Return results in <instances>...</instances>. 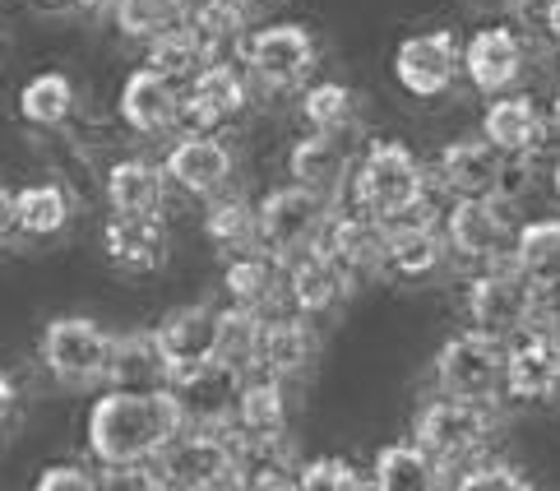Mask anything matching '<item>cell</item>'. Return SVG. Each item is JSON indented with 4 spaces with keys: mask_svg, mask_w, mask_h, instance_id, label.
<instances>
[{
    "mask_svg": "<svg viewBox=\"0 0 560 491\" xmlns=\"http://www.w3.org/2000/svg\"><path fill=\"white\" fill-rule=\"evenodd\" d=\"M458 70H464V51L450 28H431V33H412L398 43L394 51V80L412 97H440L450 93Z\"/></svg>",
    "mask_w": 560,
    "mask_h": 491,
    "instance_id": "10",
    "label": "cell"
},
{
    "mask_svg": "<svg viewBox=\"0 0 560 491\" xmlns=\"http://www.w3.org/2000/svg\"><path fill=\"white\" fill-rule=\"evenodd\" d=\"M232 149L213 130H186L167 149V182L182 186L186 195H218L232 182Z\"/></svg>",
    "mask_w": 560,
    "mask_h": 491,
    "instance_id": "15",
    "label": "cell"
},
{
    "mask_svg": "<svg viewBox=\"0 0 560 491\" xmlns=\"http://www.w3.org/2000/svg\"><path fill=\"white\" fill-rule=\"evenodd\" d=\"M70 223V195L56 182H37L14 195V232L43 242V237H61Z\"/></svg>",
    "mask_w": 560,
    "mask_h": 491,
    "instance_id": "34",
    "label": "cell"
},
{
    "mask_svg": "<svg viewBox=\"0 0 560 491\" xmlns=\"http://www.w3.org/2000/svg\"><path fill=\"white\" fill-rule=\"evenodd\" d=\"M103 250L116 269L126 273H153L167 260V227L163 213H144V219H130V213H116V219L103 227Z\"/></svg>",
    "mask_w": 560,
    "mask_h": 491,
    "instance_id": "23",
    "label": "cell"
},
{
    "mask_svg": "<svg viewBox=\"0 0 560 491\" xmlns=\"http://www.w3.org/2000/svg\"><path fill=\"white\" fill-rule=\"evenodd\" d=\"M205 47L195 43V33L186 24H172L163 33H153L149 37V70L158 74H167L172 84H190L199 70H205Z\"/></svg>",
    "mask_w": 560,
    "mask_h": 491,
    "instance_id": "37",
    "label": "cell"
},
{
    "mask_svg": "<svg viewBox=\"0 0 560 491\" xmlns=\"http://www.w3.org/2000/svg\"><path fill=\"white\" fill-rule=\"evenodd\" d=\"M97 491H163L153 464H107L97 474Z\"/></svg>",
    "mask_w": 560,
    "mask_h": 491,
    "instance_id": "44",
    "label": "cell"
},
{
    "mask_svg": "<svg viewBox=\"0 0 560 491\" xmlns=\"http://www.w3.org/2000/svg\"><path fill=\"white\" fill-rule=\"evenodd\" d=\"M352 200L380 223H398V219L422 213L427 172L417 163V153L398 140H375L362 153V163L352 167Z\"/></svg>",
    "mask_w": 560,
    "mask_h": 491,
    "instance_id": "2",
    "label": "cell"
},
{
    "mask_svg": "<svg viewBox=\"0 0 560 491\" xmlns=\"http://www.w3.org/2000/svg\"><path fill=\"white\" fill-rule=\"evenodd\" d=\"M500 172H505V153L487 140H454L440 149L435 159V182L445 186L454 200L468 195H495L500 190Z\"/></svg>",
    "mask_w": 560,
    "mask_h": 491,
    "instance_id": "22",
    "label": "cell"
},
{
    "mask_svg": "<svg viewBox=\"0 0 560 491\" xmlns=\"http://www.w3.org/2000/svg\"><path fill=\"white\" fill-rule=\"evenodd\" d=\"M205 232L218 250L228 255H242L255 246V204L246 195H223V200H213L209 213H205Z\"/></svg>",
    "mask_w": 560,
    "mask_h": 491,
    "instance_id": "39",
    "label": "cell"
},
{
    "mask_svg": "<svg viewBox=\"0 0 560 491\" xmlns=\"http://www.w3.org/2000/svg\"><path fill=\"white\" fill-rule=\"evenodd\" d=\"M223 292L232 306H246V311H259L273 302L278 292V269H273V255H255V250H242L232 255L228 269H223Z\"/></svg>",
    "mask_w": 560,
    "mask_h": 491,
    "instance_id": "36",
    "label": "cell"
},
{
    "mask_svg": "<svg viewBox=\"0 0 560 491\" xmlns=\"http://www.w3.org/2000/svg\"><path fill=\"white\" fill-rule=\"evenodd\" d=\"M158 352H163V366H167V381L182 376L190 366H205L213 358V343H218V311L213 306H182L153 329Z\"/></svg>",
    "mask_w": 560,
    "mask_h": 491,
    "instance_id": "21",
    "label": "cell"
},
{
    "mask_svg": "<svg viewBox=\"0 0 560 491\" xmlns=\"http://www.w3.org/2000/svg\"><path fill=\"white\" fill-rule=\"evenodd\" d=\"M435 385L454 399H482L491 404L505 389V343L491 334H454L435 352Z\"/></svg>",
    "mask_w": 560,
    "mask_h": 491,
    "instance_id": "7",
    "label": "cell"
},
{
    "mask_svg": "<svg viewBox=\"0 0 560 491\" xmlns=\"http://www.w3.org/2000/svg\"><path fill=\"white\" fill-rule=\"evenodd\" d=\"M505 395L518 404H551L560 395V334L542 320L505 343Z\"/></svg>",
    "mask_w": 560,
    "mask_h": 491,
    "instance_id": "9",
    "label": "cell"
},
{
    "mask_svg": "<svg viewBox=\"0 0 560 491\" xmlns=\"http://www.w3.org/2000/svg\"><path fill=\"white\" fill-rule=\"evenodd\" d=\"M112 334L89 316H61L43 329V366L61 385H103Z\"/></svg>",
    "mask_w": 560,
    "mask_h": 491,
    "instance_id": "8",
    "label": "cell"
},
{
    "mask_svg": "<svg viewBox=\"0 0 560 491\" xmlns=\"http://www.w3.org/2000/svg\"><path fill=\"white\" fill-rule=\"evenodd\" d=\"M33 491H97V474H89L84 464H51L37 474Z\"/></svg>",
    "mask_w": 560,
    "mask_h": 491,
    "instance_id": "45",
    "label": "cell"
},
{
    "mask_svg": "<svg viewBox=\"0 0 560 491\" xmlns=\"http://www.w3.org/2000/svg\"><path fill=\"white\" fill-rule=\"evenodd\" d=\"M302 491H371V478L352 459L325 455L302 464Z\"/></svg>",
    "mask_w": 560,
    "mask_h": 491,
    "instance_id": "42",
    "label": "cell"
},
{
    "mask_svg": "<svg viewBox=\"0 0 560 491\" xmlns=\"http://www.w3.org/2000/svg\"><path fill=\"white\" fill-rule=\"evenodd\" d=\"M107 204H112V213H130V219L163 213L167 172L158 163H149V159H121L107 172Z\"/></svg>",
    "mask_w": 560,
    "mask_h": 491,
    "instance_id": "28",
    "label": "cell"
},
{
    "mask_svg": "<svg viewBox=\"0 0 560 491\" xmlns=\"http://www.w3.org/2000/svg\"><path fill=\"white\" fill-rule=\"evenodd\" d=\"M182 24L195 33V43L205 47L209 61H223L246 37V5L242 0H199V5L186 10Z\"/></svg>",
    "mask_w": 560,
    "mask_h": 491,
    "instance_id": "32",
    "label": "cell"
},
{
    "mask_svg": "<svg viewBox=\"0 0 560 491\" xmlns=\"http://www.w3.org/2000/svg\"><path fill=\"white\" fill-rule=\"evenodd\" d=\"M366 478H371V491H440V487H445V478H440V464L417 441L385 445L375 455Z\"/></svg>",
    "mask_w": 560,
    "mask_h": 491,
    "instance_id": "30",
    "label": "cell"
},
{
    "mask_svg": "<svg viewBox=\"0 0 560 491\" xmlns=\"http://www.w3.org/2000/svg\"><path fill=\"white\" fill-rule=\"evenodd\" d=\"M482 140L495 144L505 159H533L547 144V116L524 93H495L482 116Z\"/></svg>",
    "mask_w": 560,
    "mask_h": 491,
    "instance_id": "18",
    "label": "cell"
},
{
    "mask_svg": "<svg viewBox=\"0 0 560 491\" xmlns=\"http://www.w3.org/2000/svg\"><path fill=\"white\" fill-rule=\"evenodd\" d=\"M551 190H556V200H560V159H556V167H551Z\"/></svg>",
    "mask_w": 560,
    "mask_h": 491,
    "instance_id": "53",
    "label": "cell"
},
{
    "mask_svg": "<svg viewBox=\"0 0 560 491\" xmlns=\"http://www.w3.org/2000/svg\"><path fill=\"white\" fill-rule=\"evenodd\" d=\"M542 24H547L551 37H560V0H547L542 5Z\"/></svg>",
    "mask_w": 560,
    "mask_h": 491,
    "instance_id": "49",
    "label": "cell"
},
{
    "mask_svg": "<svg viewBox=\"0 0 560 491\" xmlns=\"http://www.w3.org/2000/svg\"><path fill=\"white\" fill-rule=\"evenodd\" d=\"M107 385L112 389H158V385H167V366H163V352H158L153 329L112 334Z\"/></svg>",
    "mask_w": 560,
    "mask_h": 491,
    "instance_id": "29",
    "label": "cell"
},
{
    "mask_svg": "<svg viewBox=\"0 0 560 491\" xmlns=\"http://www.w3.org/2000/svg\"><path fill=\"white\" fill-rule=\"evenodd\" d=\"M510 242L514 232L505 209L495 204V195H468V200H454L445 209V246L458 250L464 260L495 265L510 250Z\"/></svg>",
    "mask_w": 560,
    "mask_h": 491,
    "instance_id": "13",
    "label": "cell"
},
{
    "mask_svg": "<svg viewBox=\"0 0 560 491\" xmlns=\"http://www.w3.org/2000/svg\"><path fill=\"white\" fill-rule=\"evenodd\" d=\"M236 478L250 491H302V459L283 436H232Z\"/></svg>",
    "mask_w": 560,
    "mask_h": 491,
    "instance_id": "25",
    "label": "cell"
},
{
    "mask_svg": "<svg viewBox=\"0 0 560 491\" xmlns=\"http://www.w3.org/2000/svg\"><path fill=\"white\" fill-rule=\"evenodd\" d=\"M10 232H14V195L0 186V242H5Z\"/></svg>",
    "mask_w": 560,
    "mask_h": 491,
    "instance_id": "47",
    "label": "cell"
},
{
    "mask_svg": "<svg viewBox=\"0 0 560 491\" xmlns=\"http://www.w3.org/2000/svg\"><path fill=\"white\" fill-rule=\"evenodd\" d=\"M186 5H199V0H186Z\"/></svg>",
    "mask_w": 560,
    "mask_h": 491,
    "instance_id": "54",
    "label": "cell"
},
{
    "mask_svg": "<svg viewBox=\"0 0 560 491\" xmlns=\"http://www.w3.org/2000/svg\"><path fill=\"white\" fill-rule=\"evenodd\" d=\"M514 269L537 288V292H556L560 288V219H533L514 232L510 242Z\"/></svg>",
    "mask_w": 560,
    "mask_h": 491,
    "instance_id": "31",
    "label": "cell"
},
{
    "mask_svg": "<svg viewBox=\"0 0 560 491\" xmlns=\"http://www.w3.org/2000/svg\"><path fill=\"white\" fill-rule=\"evenodd\" d=\"M445 232H435L427 219H398V223H385V273L404 283H427L440 273L445 265Z\"/></svg>",
    "mask_w": 560,
    "mask_h": 491,
    "instance_id": "19",
    "label": "cell"
},
{
    "mask_svg": "<svg viewBox=\"0 0 560 491\" xmlns=\"http://www.w3.org/2000/svg\"><path fill=\"white\" fill-rule=\"evenodd\" d=\"M329 223V195L306 186H278L255 204V242L278 260H292L319 246V232Z\"/></svg>",
    "mask_w": 560,
    "mask_h": 491,
    "instance_id": "4",
    "label": "cell"
},
{
    "mask_svg": "<svg viewBox=\"0 0 560 491\" xmlns=\"http://www.w3.org/2000/svg\"><path fill=\"white\" fill-rule=\"evenodd\" d=\"M186 426L182 404L167 385L158 389H107L89 408L84 441L97 464H149Z\"/></svg>",
    "mask_w": 560,
    "mask_h": 491,
    "instance_id": "1",
    "label": "cell"
},
{
    "mask_svg": "<svg viewBox=\"0 0 560 491\" xmlns=\"http://www.w3.org/2000/svg\"><path fill=\"white\" fill-rule=\"evenodd\" d=\"M319 250L334 255L338 269L348 273V279H366L385 265V223L371 219V213H329L325 232H319Z\"/></svg>",
    "mask_w": 560,
    "mask_h": 491,
    "instance_id": "17",
    "label": "cell"
},
{
    "mask_svg": "<svg viewBox=\"0 0 560 491\" xmlns=\"http://www.w3.org/2000/svg\"><path fill=\"white\" fill-rule=\"evenodd\" d=\"M116 112L135 135H167L182 126V84H172L167 74L144 66L121 84Z\"/></svg>",
    "mask_w": 560,
    "mask_h": 491,
    "instance_id": "16",
    "label": "cell"
},
{
    "mask_svg": "<svg viewBox=\"0 0 560 491\" xmlns=\"http://www.w3.org/2000/svg\"><path fill=\"white\" fill-rule=\"evenodd\" d=\"M259 311H246V306H228L218 311V343H213V358L236 366L246 376L255 371V352H259Z\"/></svg>",
    "mask_w": 560,
    "mask_h": 491,
    "instance_id": "38",
    "label": "cell"
},
{
    "mask_svg": "<svg viewBox=\"0 0 560 491\" xmlns=\"http://www.w3.org/2000/svg\"><path fill=\"white\" fill-rule=\"evenodd\" d=\"M315 70V37L302 24H265L246 37V74L265 89H296Z\"/></svg>",
    "mask_w": 560,
    "mask_h": 491,
    "instance_id": "11",
    "label": "cell"
},
{
    "mask_svg": "<svg viewBox=\"0 0 560 491\" xmlns=\"http://www.w3.org/2000/svg\"><path fill=\"white\" fill-rule=\"evenodd\" d=\"M352 292V279L338 269L334 255H325L319 246L292 255V273H288V297L296 306V316H325Z\"/></svg>",
    "mask_w": 560,
    "mask_h": 491,
    "instance_id": "24",
    "label": "cell"
},
{
    "mask_svg": "<svg viewBox=\"0 0 560 491\" xmlns=\"http://www.w3.org/2000/svg\"><path fill=\"white\" fill-rule=\"evenodd\" d=\"M454 491H533V487L514 464H472L468 474L454 482Z\"/></svg>",
    "mask_w": 560,
    "mask_h": 491,
    "instance_id": "43",
    "label": "cell"
},
{
    "mask_svg": "<svg viewBox=\"0 0 560 491\" xmlns=\"http://www.w3.org/2000/svg\"><path fill=\"white\" fill-rule=\"evenodd\" d=\"M288 172L296 186L319 190V195H334L343 186V176L352 172V153L343 144V130H311L292 144L288 153Z\"/></svg>",
    "mask_w": 560,
    "mask_h": 491,
    "instance_id": "26",
    "label": "cell"
},
{
    "mask_svg": "<svg viewBox=\"0 0 560 491\" xmlns=\"http://www.w3.org/2000/svg\"><path fill=\"white\" fill-rule=\"evenodd\" d=\"M112 5H116V0H74V10H89V14H103Z\"/></svg>",
    "mask_w": 560,
    "mask_h": 491,
    "instance_id": "50",
    "label": "cell"
},
{
    "mask_svg": "<svg viewBox=\"0 0 560 491\" xmlns=\"http://www.w3.org/2000/svg\"><path fill=\"white\" fill-rule=\"evenodd\" d=\"M28 5H33L37 14H70L74 0H28Z\"/></svg>",
    "mask_w": 560,
    "mask_h": 491,
    "instance_id": "48",
    "label": "cell"
},
{
    "mask_svg": "<svg viewBox=\"0 0 560 491\" xmlns=\"http://www.w3.org/2000/svg\"><path fill=\"white\" fill-rule=\"evenodd\" d=\"M250 103V84H246V70L232 66L228 56L223 61H205V70L195 74L182 93V121L190 130H218L228 126L232 116H242Z\"/></svg>",
    "mask_w": 560,
    "mask_h": 491,
    "instance_id": "14",
    "label": "cell"
},
{
    "mask_svg": "<svg viewBox=\"0 0 560 491\" xmlns=\"http://www.w3.org/2000/svg\"><path fill=\"white\" fill-rule=\"evenodd\" d=\"M464 74L477 93H505L518 84V74H524V43H518V33L510 28H477L464 47Z\"/></svg>",
    "mask_w": 560,
    "mask_h": 491,
    "instance_id": "20",
    "label": "cell"
},
{
    "mask_svg": "<svg viewBox=\"0 0 560 491\" xmlns=\"http://www.w3.org/2000/svg\"><path fill=\"white\" fill-rule=\"evenodd\" d=\"M14 408H19V385L5 366H0V426H5L14 418Z\"/></svg>",
    "mask_w": 560,
    "mask_h": 491,
    "instance_id": "46",
    "label": "cell"
},
{
    "mask_svg": "<svg viewBox=\"0 0 560 491\" xmlns=\"http://www.w3.org/2000/svg\"><path fill=\"white\" fill-rule=\"evenodd\" d=\"M352 112H357V97H352L348 84H338V80L311 84L302 93V116H306L311 130H348Z\"/></svg>",
    "mask_w": 560,
    "mask_h": 491,
    "instance_id": "41",
    "label": "cell"
},
{
    "mask_svg": "<svg viewBox=\"0 0 560 491\" xmlns=\"http://www.w3.org/2000/svg\"><path fill=\"white\" fill-rule=\"evenodd\" d=\"M112 19H116V28H121L126 37H135V43H149L153 33L182 24V19H186V0H116Z\"/></svg>",
    "mask_w": 560,
    "mask_h": 491,
    "instance_id": "40",
    "label": "cell"
},
{
    "mask_svg": "<svg viewBox=\"0 0 560 491\" xmlns=\"http://www.w3.org/2000/svg\"><path fill=\"white\" fill-rule=\"evenodd\" d=\"M209 491H250V487H246L242 478H236V474H232V478H223V482H213Z\"/></svg>",
    "mask_w": 560,
    "mask_h": 491,
    "instance_id": "51",
    "label": "cell"
},
{
    "mask_svg": "<svg viewBox=\"0 0 560 491\" xmlns=\"http://www.w3.org/2000/svg\"><path fill=\"white\" fill-rule=\"evenodd\" d=\"M236 436H283L288 431V389L283 381L259 376L242 385V399H236Z\"/></svg>",
    "mask_w": 560,
    "mask_h": 491,
    "instance_id": "33",
    "label": "cell"
},
{
    "mask_svg": "<svg viewBox=\"0 0 560 491\" xmlns=\"http://www.w3.org/2000/svg\"><path fill=\"white\" fill-rule=\"evenodd\" d=\"M315 362V329L306 316H273L259 325V352L255 366L273 381H292Z\"/></svg>",
    "mask_w": 560,
    "mask_h": 491,
    "instance_id": "27",
    "label": "cell"
},
{
    "mask_svg": "<svg viewBox=\"0 0 560 491\" xmlns=\"http://www.w3.org/2000/svg\"><path fill=\"white\" fill-rule=\"evenodd\" d=\"M547 130L560 135V93H556V103H551V112H547Z\"/></svg>",
    "mask_w": 560,
    "mask_h": 491,
    "instance_id": "52",
    "label": "cell"
},
{
    "mask_svg": "<svg viewBox=\"0 0 560 491\" xmlns=\"http://www.w3.org/2000/svg\"><path fill=\"white\" fill-rule=\"evenodd\" d=\"M464 311L477 334H491L505 343L537 320V288L514 265H491L464 288Z\"/></svg>",
    "mask_w": 560,
    "mask_h": 491,
    "instance_id": "6",
    "label": "cell"
},
{
    "mask_svg": "<svg viewBox=\"0 0 560 491\" xmlns=\"http://www.w3.org/2000/svg\"><path fill=\"white\" fill-rule=\"evenodd\" d=\"M70 112H74V84L66 80L61 70L33 74V80L24 84V93H19V116H24L28 126H37V130L66 126Z\"/></svg>",
    "mask_w": 560,
    "mask_h": 491,
    "instance_id": "35",
    "label": "cell"
},
{
    "mask_svg": "<svg viewBox=\"0 0 560 491\" xmlns=\"http://www.w3.org/2000/svg\"><path fill=\"white\" fill-rule=\"evenodd\" d=\"M495 436V412L482 399H431L417 412L412 441L427 449V455L445 468V464H468L487 449V441Z\"/></svg>",
    "mask_w": 560,
    "mask_h": 491,
    "instance_id": "3",
    "label": "cell"
},
{
    "mask_svg": "<svg viewBox=\"0 0 560 491\" xmlns=\"http://www.w3.org/2000/svg\"><path fill=\"white\" fill-rule=\"evenodd\" d=\"M149 464L163 491H209L236 474V441L213 426H182Z\"/></svg>",
    "mask_w": 560,
    "mask_h": 491,
    "instance_id": "5",
    "label": "cell"
},
{
    "mask_svg": "<svg viewBox=\"0 0 560 491\" xmlns=\"http://www.w3.org/2000/svg\"><path fill=\"white\" fill-rule=\"evenodd\" d=\"M242 385H246L242 371L228 366V362H218V358H209L205 366H190V371H182V376L167 381L176 404H182L186 426H213V431H223L236 418Z\"/></svg>",
    "mask_w": 560,
    "mask_h": 491,
    "instance_id": "12",
    "label": "cell"
}]
</instances>
